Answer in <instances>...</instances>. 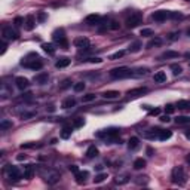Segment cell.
Returning <instances> with one entry per match:
<instances>
[{
	"label": "cell",
	"instance_id": "6da1fadb",
	"mask_svg": "<svg viewBox=\"0 0 190 190\" xmlns=\"http://www.w3.org/2000/svg\"><path fill=\"white\" fill-rule=\"evenodd\" d=\"M171 180H172L174 184H178V186H184L187 183V175L183 166H175L171 172Z\"/></svg>",
	"mask_w": 190,
	"mask_h": 190
},
{
	"label": "cell",
	"instance_id": "7a4b0ae2",
	"mask_svg": "<svg viewBox=\"0 0 190 190\" xmlns=\"http://www.w3.org/2000/svg\"><path fill=\"white\" fill-rule=\"evenodd\" d=\"M31 56H33V60H30V56L27 55L21 61V66H24V67H27V69H30V70H40L43 67V63L40 61V56L37 53H31Z\"/></svg>",
	"mask_w": 190,
	"mask_h": 190
},
{
	"label": "cell",
	"instance_id": "3957f363",
	"mask_svg": "<svg viewBox=\"0 0 190 190\" xmlns=\"http://www.w3.org/2000/svg\"><path fill=\"white\" fill-rule=\"evenodd\" d=\"M97 137L98 138H104L105 141H118L119 138V129L118 128H108V129H103L100 132H97Z\"/></svg>",
	"mask_w": 190,
	"mask_h": 190
},
{
	"label": "cell",
	"instance_id": "277c9868",
	"mask_svg": "<svg viewBox=\"0 0 190 190\" xmlns=\"http://www.w3.org/2000/svg\"><path fill=\"white\" fill-rule=\"evenodd\" d=\"M110 76L113 79H126V77L134 76V71L128 67H118V69H113L110 71Z\"/></svg>",
	"mask_w": 190,
	"mask_h": 190
},
{
	"label": "cell",
	"instance_id": "5b68a950",
	"mask_svg": "<svg viewBox=\"0 0 190 190\" xmlns=\"http://www.w3.org/2000/svg\"><path fill=\"white\" fill-rule=\"evenodd\" d=\"M52 39H53V42H56V43H58L60 46H63L64 49L69 48V42H67V37H66V33H64L63 28L55 30V31L52 33Z\"/></svg>",
	"mask_w": 190,
	"mask_h": 190
},
{
	"label": "cell",
	"instance_id": "8992f818",
	"mask_svg": "<svg viewBox=\"0 0 190 190\" xmlns=\"http://www.w3.org/2000/svg\"><path fill=\"white\" fill-rule=\"evenodd\" d=\"M5 171L8 174V178L12 180V181H18V180L22 178V175H24V174H21V171L18 169L17 166H9V165H6Z\"/></svg>",
	"mask_w": 190,
	"mask_h": 190
},
{
	"label": "cell",
	"instance_id": "52a82bcc",
	"mask_svg": "<svg viewBox=\"0 0 190 190\" xmlns=\"http://www.w3.org/2000/svg\"><path fill=\"white\" fill-rule=\"evenodd\" d=\"M141 19H143V17H141V14H132L129 18H126V27L128 28H135V27H138L140 24H141Z\"/></svg>",
	"mask_w": 190,
	"mask_h": 190
},
{
	"label": "cell",
	"instance_id": "ba28073f",
	"mask_svg": "<svg viewBox=\"0 0 190 190\" xmlns=\"http://www.w3.org/2000/svg\"><path fill=\"white\" fill-rule=\"evenodd\" d=\"M2 36H3L5 40H17L18 39V33L15 30H12V27H5Z\"/></svg>",
	"mask_w": 190,
	"mask_h": 190
},
{
	"label": "cell",
	"instance_id": "9c48e42d",
	"mask_svg": "<svg viewBox=\"0 0 190 190\" xmlns=\"http://www.w3.org/2000/svg\"><path fill=\"white\" fill-rule=\"evenodd\" d=\"M147 92V88L141 86V88H135V89H131L129 92H128V98L129 100H134V98H138L141 95H144Z\"/></svg>",
	"mask_w": 190,
	"mask_h": 190
},
{
	"label": "cell",
	"instance_id": "30bf717a",
	"mask_svg": "<svg viewBox=\"0 0 190 190\" xmlns=\"http://www.w3.org/2000/svg\"><path fill=\"white\" fill-rule=\"evenodd\" d=\"M89 39H86V37H77L76 40H74V46L76 48H79V49H83V51H86V49H89Z\"/></svg>",
	"mask_w": 190,
	"mask_h": 190
},
{
	"label": "cell",
	"instance_id": "8fae6325",
	"mask_svg": "<svg viewBox=\"0 0 190 190\" xmlns=\"http://www.w3.org/2000/svg\"><path fill=\"white\" fill-rule=\"evenodd\" d=\"M152 18L157 21V22H162V21H165L166 18H169V11H156L155 14L152 15Z\"/></svg>",
	"mask_w": 190,
	"mask_h": 190
},
{
	"label": "cell",
	"instance_id": "7c38bea8",
	"mask_svg": "<svg viewBox=\"0 0 190 190\" xmlns=\"http://www.w3.org/2000/svg\"><path fill=\"white\" fill-rule=\"evenodd\" d=\"M15 83H17V88L18 89H21V91H24V89H27L28 88V79L27 77H22V76H18L17 79H15Z\"/></svg>",
	"mask_w": 190,
	"mask_h": 190
},
{
	"label": "cell",
	"instance_id": "4fadbf2b",
	"mask_svg": "<svg viewBox=\"0 0 190 190\" xmlns=\"http://www.w3.org/2000/svg\"><path fill=\"white\" fill-rule=\"evenodd\" d=\"M58 180H60V174L55 172V171L48 172L46 175H45V181H46V183H49V184H55Z\"/></svg>",
	"mask_w": 190,
	"mask_h": 190
},
{
	"label": "cell",
	"instance_id": "5bb4252c",
	"mask_svg": "<svg viewBox=\"0 0 190 190\" xmlns=\"http://www.w3.org/2000/svg\"><path fill=\"white\" fill-rule=\"evenodd\" d=\"M76 175V181H77V184H85L88 180V177H89V172L88 171H79L77 174H74Z\"/></svg>",
	"mask_w": 190,
	"mask_h": 190
},
{
	"label": "cell",
	"instance_id": "9a60e30c",
	"mask_svg": "<svg viewBox=\"0 0 190 190\" xmlns=\"http://www.w3.org/2000/svg\"><path fill=\"white\" fill-rule=\"evenodd\" d=\"M48 79H49L48 73H40V74H37L34 77V82L39 83V85H45V83H48Z\"/></svg>",
	"mask_w": 190,
	"mask_h": 190
},
{
	"label": "cell",
	"instance_id": "2e32d148",
	"mask_svg": "<svg viewBox=\"0 0 190 190\" xmlns=\"http://www.w3.org/2000/svg\"><path fill=\"white\" fill-rule=\"evenodd\" d=\"M85 21H86V24L95 25V24H100V21H101V17H100V15H97V14H92V15H88Z\"/></svg>",
	"mask_w": 190,
	"mask_h": 190
},
{
	"label": "cell",
	"instance_id": "e0dca14e",
	"mask_svg": "<svg viewBox=\"0 0 190 190\" xmlns=\"http://www.w3.org/2000/svg\"><path fill=\"white\" fill-rule=\"evenodd\" d=\"M34 27H36V18L33 15H28V17L25 18V28L28 31H31Z\"/></svg>",
	"mask_w": 190,
	"mask_h": 190
},
{
	"label": "cell",
	"instance_id": "ac0fdd59",
	"mask_svg": "<svg viewBox=\"0 0 190 190\" xmlns=\"http://www.w3.org/2000/svg\"><path fill=\"white\" fill-rule=\"evenodd\" d=\"M101 95H103L104 98H107V100H114V98H118L121 95V92L119 91H105Z\"/></svg>",
	"mask_w": 190,
	"mask_h": 190
},
{
	"label": "cell",
	"instance_id": "d6986e66",
	"mask_svg": "<svg viewBox=\"0 0 190 190\" xmlns=\"http://www.w3.org/2000/svg\"><path fill=\"white\" fill-rule=\"evenodd\" d=\"M67 66H70V58H67V56L60 58V60L56 61V64H55L56 69H64V67H67Z\"/></svg>",
	"mask_w": 190,
	"mask_h": 190
},
{
	"label": "cell",
	"instance_id": "ffe728a7",
	"mask_svg": "<svg viewBox=\"0 0 190 190\" xmlns=\"http://www.w3.org/2000/svg\"><path fill=\"white\" fill-rule=\"evenodd\" d=\"M153 80H155L156 83H163V82H166V74H165V71H157L155 76H153Z\"/></svg>",
	"mask_w": 190,
	"mask_h": 190
},
{
	"label": "cell",
	"instance_id": "44dd1931",
	"mask_svg": "<svg viewBox=\"0 0 190 190\" xmlns=\"http://www.w3.org/2000/svg\"><path fill=\"white\" fill-rule=\"evenodd\" d=\"M140 146V140L137 137H131L129 141H128V147H129V150H135V149H138Z\"/></svg>",
	"mask_w": 190,
	"mask_h": 190
},
{
	"label": "cell",
	"instance_id": "7402d4cb",
	"mask_svg": "<svg viewBox=\"0 0 190 190\" xmlns=\"http://www.w3.org/2000/svg\"><path fill=\"white\" fill-rule=\"evenodd\" d=\"M33 174H34V168H33V165H25L24 166V178H31L33 177Z\"/></svg>",
	"mask_w": 190,
	"mask_h": 190
},
{
	"label": "cell",
	"instance_id": "603a6c76",
	"mask_svg": "<svg viewBox=\"0 0 190 190\" xmlns=\"http://www.w3.org/2000/svg\"><path fill=\"white\" fill-rule=\"evenodd\" d=\"M86 156L89 159H92V157H97L98 156V149L95 147V146H89L86 150Z\"/></svg>",
	"mask_w": 190,
	"mask_h": 190
},
{
	"label": "cell",
	"instance_id": "cb8c5ba5",
	"mask_svg": "<svg viewBox=\"0 0 190 190\" xmlns=\"http://www.w3.org/2000/svg\"><path fill=\"white\" fill-rule=\"evenodd\" d=\"M178 56V52H175V51H166V52H163L160 56H159V60H168V58H177Z\"/></svg>",
	"mask_w": 190,
	"mask_h": 190
},
{
	"label": "cell",
	"instance_id": "d4e9b609",
	"mask_svg": "<svg viewBox=\"0 0 190 190\" xmlns=\"http://www.w3.org/2000/svg\"><path fill=\"white\" fill-rule=\"evenodd\" d=\"M76 105V100L73 97H69L63 101V108H70V107H74Z\"/></svg>",
	"mask_w": 190,
	"mask_h": 190
},
{
	"label": "cell",
	"instance_id": "484cf974",
	"mask_svg": "<svg viewBox=\"0 0 190 190\" xmlns=\"http://www.w3.org/2000/svg\"><path fill=\"white\" fill-rule=\"evenodd\" d=\"M171 137H172V132H171V131H162V129H160L157 138L160 140V141H166V140H169Z\"/></svg>",
	"mask_w": 190,
	"mask_h": 190
},
{
	"label": "cell",
	"instance_id": "4316f807",
	"mask_svg": "<svg viewBox=\"0 0 190 190\" xmlns=\"http://www.w3.org/2000/svg\"><path fill=\"white\" fill-rule=\"evenodd\" d=\"M159 132H160V129L155 128V129H150V132H146L144 137H146V138H150V140L157 138V137H159Z\"/></svg>",
	"mask_w": 190,
	"mask_h": 190
},
{
	"label": "cell",
	"instance_id": "83f0119b",
	"mask_svg": "<svg viewBox=\"0 0 190 190\" xmlns=\"http://www.w3.org/2000/svg\"><path fill=\"white\" fill-rule=\"evenodd\" d=\"M71 126H69V125H66L64 128H63V131H61V138H64V140H67L70 138V135H71Z\"/></svg>",
	"mask_w": 190,
	"mask_h": 190
},
{
	"label": "cell",
	"instance_id": "f1b7e54d",
	"mask_svg": "<svg viewBox=\"0 0 190 190\" xmlns=\"http://www.w3.org/2000/svg\"><path fill=\"white\" fill-rule=\"evenodd\" d=\"M162 45V39L160 37H155V39H152L149 43H147V49H150V48H153V46H160Z\"/></svg>",
	"mask_w": 190,
	"mask_h": 190
},
{
	"label": "cell",
	"instance_id": "f546056e",
	"mask_svg": "<svg viewBox=\"0 0 190 190\" xmlns=\"http://www.w3.org/2000/svg\"><path fill=\"white\" fill-rule=\"evenodd\" d=\"M129 181V177L125 174V175H118L116 178H114V183L116 184H126Z\"/></svg>",
	"mask_w": 190,
	"mask_h": 190
},
{
	"label": "cell",
	"instance_id": "4dcf8cb0",
	"mask_svg": "<svg viewBox=\"0 0 190 190\" xmlns=\"http://www.w3.org/2000/svg\"><path fill=\"white\" fill-rule=\"evenodd\" d=\"M144 166H146V160H144L143 157H138V159L134 160V168H135V169H143Z\"/></svg>",
	"mask_w": 190,
	"mask_h": 190
},
{
	"label": "cell",
	"instance_id": "1f68e13d",
	"mask_svg": "<svg viewBox=\"0 0 190 190\" xmlns=\"http://www.w3.org/2000/svg\"><path fill=\"white\" fill-rule=\"evenodd\" d=\"M175 122H177V125L190 123V116H178V118H175Z\"/></svg>",
	"mask_w": 190,
	"mask_h": 190
},
{
	"label": "cell",
	"instance_id": "d6a6232c",
	"mask_svg": "<svg viewBox=\"0 0 190 190\" xmlns=\"http://www.w3.org/2000/svg\"><path fill=\"white\" fill-rule=\"evenodd\" d=\"M42 48H43V51L48 52L49 55H53V53H55V48H53V45H51V43H43Z\"/></svg>",
	"mask_w": 190,
	"mask_h": 190
},
{
	"label": "cell",
	"instance_id": "836d02e7",
	"mask_svg": "<svg viewBox=\"0 0 190 190\" xmlns=\"http://www.w3.org/2000/svg\"><path fill=\"white\" fill-rule=\"evenodd\" d=\"M177 107L181 108V110H186V108H190V101H186V100H180L177 103Z\"/></svg>",
	"mask_w": 190,
	"mask_h": 190
},
{
	"label": "cell",
	"instance_id": "e575fe53",
	"mask_svg": "<svg viewBox=\"0 0 190 190\" xmlns=\"http://www.w3.org/2000/svg\"><path fill=\"white\" fill-rule=\"evenodd\" d=\"M85 86H86V85H85L83 82H77V83L73 85V89H74L76 92H82V91L85 89Z\"/></svg>",
	"mask_w": 190,
	"mask_h": 190
},
{
	"label": "cell",
	"instance_id": "d590c367",
	"mask_svg": "<svg viewBox=\"0 0 190 190\" xmlns=\"http://www.w3.org/2000/svg\"><path fill=\"white\" fill-rule=\"evenodd\" d=\"M95 100V95L94 94H88V95H83L82 97V101L83 103H91V101H94Z\"/></svg>",
	"mask_w": 190,
	"mask_h": 190
},
{
	"label": "cell",
	"instance_id": "8d00e7d4",
	"mask_svg": "<svg viewBox=\"0 0 190 190\" xmlns=\"http://www.w3.org/2000/svg\"><path fill=\"white\" fill-rule=\"evenodd\" d=\"M105 178H107V174H98V175L94 178V183H97V184H98V183H103Z\"/></svg>",
	"mask_w": 190,
	"mask_h": 190
},
{
	"label": "cell",
	"instance_id": "74e56055",
	"mask_svg": "<svg viewBox=\"0 0 190 190\" xmlns=\"http://www.w3.org/2000/svg\"><path fill=\"white\" fill-rule=\"evenodd\" d=\"M171 70H172V73L177 76V74H180L181 71H183V69H181V66H178V64H172L171 66Z\"/></svg>",
	"mask_w": 190,
	"mask_h": 190
},
{
	"label": "cell",
	"instance_id": "f35d334b",
	"mask_svg": "<svg viewBox=\"0 0 190 190\" xmlns=\"http://www.w3.org/2000/svg\"><path fill=\"white\" fill-rule=\"evenodd\" d=\"M140 48H141V43H140V42H135V43H132V45L129 46V51L131 52H138Z\"/></svg>",
	"mask_w": 190,
	"mask_h": 190
},
{
	"label": "cell",
	"instance_id": "ab89813d",
	"mask_svg": "<svg viewBox=\"0 0 190 190\" xmlns=\"http://www.w3.org/2000/svg\"><path fill=\"white\" fill-rule=\"evenodd\" d=\"M125 55V51H119V52H116V53H113V55H110V60H119V58H122Z\"/></svg>",
	"mask_w": 190,
	"mask_h": 190
},
{
	"label": "cell",
	"instance_id": "60d3db41",
	"mask_svg": "<svg viewBox=\"0 0 190 190\" xmlns=\"http://www.w3.org/2000/svg\"><path fill=\"white\" fill-rule=\"evenodd\" d=\"M85 125V119L83 118H77L76 121H74V126L76 128H80V126H83Z\"/></svg>",
	"mask_w": 190,
	"mask_h": 190
},
{
	"label": "cell",
	"instance_id": "b9f144b4",
	"mask_svg": "<svg viewBox=\"0 0 190 190\" xmlns=\"http://www.w3.org/2000/svg\"><path fill=\"white\" fill-rule=\"evenodd\" d=\"M141 36L143 37H150V36H153V31L150 28H144V30H141Z\"/></svg>",
	"mask_w": 190,
	"mask_h": 190
},
{
	"label": "cell",
	"instance_id": "7bdbcfd3",
	"mask_svg": "<svg viewBox=\"0 0 190 190\" xmlns=\"http://www.w3.org/2000/svg\"><path fill=\"white\" fill-rule=\"evenodd\" d=\"M14 24H15L17 27H21V25H24V24H25V21H24V18L17 17V18H15V21H14Z\"/></svg>",
	"mask_w": 190,
	"mask_h": 190
},
{
	"label": "cell",
	"instance_id": "ee69618b",
	"mask_svg": "<svg viewBox=\"0 0 190 190\" xmlns=\"http://www.w3.org/2000/svg\"><path fill=\"white\" fill-rule=\"evenodd\" d=\"M0 128H2V129H8V128H12V122L3 121L2 123H0Z\"/></svg>",
	"mask_w": 190,
	"mask_h": 190
},
{
	"label": "cell",
	"instance_id": "f6af8a7d",
	"mask_svg": "<svg viewBox=\"0 0 190 190\" xmlns=\"http://www.w3.org/2000/svg\"><path fill=\"white\" fill-rule=\"evenodd\" d=\"M169 18H174V19H181V18H183V14H180V12H169Z\"/></svg>",
	"mask_w": 190,
	"mask_h": 190
},
{
	"label": "cell",
	"instance_id": "bcb514c9",
	"mask_svg": "<svg viewBox=\"0 0 190 190\" xmlns=\"http://www.w3.org/2000/svg\"><path fill=\"white\" fill-rule=\"evenodd\" d=\"M71 86V80L70 79H66L64 82H63V85H61V89H67V88Z\"/></svg>",
	"mask_w": 190,
	"mask_h": 190
},
{
	"label": "cell",
	"instance_id": "7dc6e473",
	"mask_svg": "<svg viewBox=\"0 0 190 190\" xmlns=\"http://www.w3.org/2000/svg\"><path fill=\"white\" fill-rule=\"evenodd\" d=\"M108 27H110V28H111V30H118V28H119V27H121V25H119V22H118V21H111V22H110V25H108Z\"/></svg>",
	"mask_w": 190,
	"mask_h": 190
},
{
	"label": "cell",
	"instance_id": "c3c4849f",
	"mask_svg": "<svg viewBox=\"0 0 190 190\" xmlns=\"http://www.w3.org/2000/svg\"><path fill=\"white\" fill-rule=\"evenodd\" d=\"M174 110H175V107H174L172 104H168V105L165 107V111H166V113H174Z\"/></svg>",
	"mask_w": 190,
	"mask_h": 190
},
{
	"label": "cell",
	"instance_id": "681fc988",
	"mask_svg": "<svg viewBox=\"0 0 190 190\" xmlns=\"http://www.w3.org/2000/svg\"><path fill=\"white\" fill-rule=\"evenodd\" d=\"M134 71H137V73H134V74H137V76H141V74H146L149 70L147 69H138V70H134Z\"/></svg>",
	"mask_w": 190,
	"mask_h": 190
},
{
	"label": "cell",
	"instance_id": "f907efd6",
	"mask_svg": "<svg viewBox=\"0 0 190 190\" xmlns=\"http://www.w3.org/2000/svg\"><path fill=\"white\" fill-rule=\"evenodd\" d=\"M37 19H39V22H43V21L46 19V14H45V12H40V14H39V18H37Z\"/></svg>",
	"mask_w": 190,
	"mask_h": 190
},
{
	"label": "cell",
	"instance_id": "816d5d0a",
	"mask_svg": "<svg viewBox=\"0 0 190 190\" xmlns=\"http://www.w3.org/2000/svg\"><path fill=\"white\" fill-rule=\"evenodd\" d=\"M88 61H91V63H101L103 60H101V58H98V56H92V58H89Z\"/></svg>",
	"mask_w": 190,
	"mask_h": 190
},
{
	"label": "cell",
	"instance_id": "f5cc1de1",
	"mask_svg": "<svg viewBox=\"0 0 190 190\" xmlns=\"http://www.w3.org/2000/svg\"><path fill=\"white\" fill-rule=\"evenodd\" d=\"M21 147L22 149H31V147H36V144L34 143H28V144H22Z\"/></svg>",
	"mask_w": 190,
	"mask_h": 190
},
{
	"label": "cell",
	"instance_id": "db71d44e",
	"mask_svg": "<svg viewBox=\"0 0 190 190\" xmlns=\"http://www.w3.org/2000/svg\"><path fill=\"white\" fill-rule=\"evenodd\" d=\"M70 171H71L73 174H77L79 172V168H77L76 165H71V166H70Z\"/></svg>",
	"mask_w": 190,
	"mask_h": 190
},
{
	"label": "cell",
	"instance_id": "11a10c76",
	"mask_svg": "<svg viewBox=\"0 0 190 190\" xmlns=\"http://www.w3.org/2000/svg\"><path fill=\"white\" fill-rule=\"evenodd\" d=\"M6 48H8V46H6V43H5V42H2V51H0V53H2V55L6 52Z\"/></svg>",
	"mask_w": 190,
	"mask_h": 190
},
{
	"label": "cell",
	"instance_id": "9f6ffc18",
	"mask_svg": "<svg viewBox=\"0 0 190 190\" xmlns=\"http://www.w3.org/2000/svg\"><path fill=\"white\" fill-rule=\"evenodd\" d=\"M159 113H160L159 108H153V110H150V114H153V116H155V114H159Z\"/></svg>",
	"mask_w": 190,
	"mask_h": 190
},
{
	"label": "cell",
	"instance_id": "6f0895ef",
	"mask_svg": "<svg viewBox=\"0 0 190 190\" xmlns=\"http://www.w3.org/2000/svg\"><path fill=\"white\" fill-rule=\"evenodd\" d=\"M160 122H169V118L168 116H160Z\"/></svg>",
	"mask_w": 190,
	"mask_h": 190
},
{
	"label": "cell",
	"instance_id": "680465c9",
	"mask_svg": "<svg viewBox=\"0 0 190 190\" xmlns=\"http://www.w3.org/2000/svg\"><path fill=\"white\" fill-rule=\"evenodd\" d=\"M17 159H18V160H24V159H25V155H24V156H22V155H19V156L17 157Z\"/></svg>",
	"mask_w": 190,
	"mask_h": 190
},
{
	"label": "cell",
	"instance_id": "91938a15",
	"mask_svg": "<svg viewBox=\"0 0 190 190\" xmlns=\"http://www.w3.org/2000/svg\"><path fill=\"white\" fill-rule=\"evenodd\" d=\"M186 137L190 140V131H187V132H186Z\"/></svg>",
	"mask_w": 190,
	"mask_h": 190
},
{
	"label": "cell",
	"instance_id": "94428289",
	"mask_svg": "<svg viewBox=\"0 0 190 190\" xmlns=\"http://www.w3.org/2000/svg\"><path fill=\"white\" fill-rule=\"evenodd\" d=\"M186 160H187V162L190 163V155H187V157H186Z\"/></svg>",
	"mask_w": 190,
	"mask_h": 190
},
{
	"label": "cell",
	"instance_id": "6125c7cd",
	"mask_svg": "<svg viewBox=\"0 0 190 190\" xmlns=\"http://www.w3.org/2000/svg\"><path fill=\"white\" fill-rule=\"evenodd\" d=\"M189 2H190V0H189Z\"/></svg>",
	"mask_w": 190,
	"mask_h": 190
}]
</instances>
